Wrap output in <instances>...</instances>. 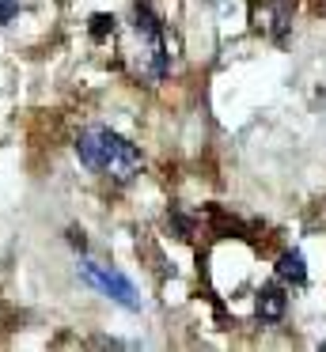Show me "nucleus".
Here are the masks:
<instances>
[{
	"label": "nucleus",
	"instance_id": "nucleus-1",
	"mask_svg": "<svg viewBox=\"0 0 326 352\" xmlns=\"http://www.w3.org/2000/svg\"><path fill=\"white\" fill-rule=\"evenodd\" d=\"M76 155H80V163L88 170H99V175L114 178V182H129L144 167V155L125 137H118L114 129H103V125L83 129L76 137Z\"/></svg>",
	"mask_w": 326,
	"mask_h": 352
},
{
	"label": "nucleus",
	"instance_id": "nucleus-8",
	"mask_svg": "<svg viewBox=\"0 0 326 352\" xmlns=\"http://www.w3.org/2000/svg\"><path fill=\"white\" fill-rule=\"evenodd\" d=\"M15 8H19L15 0H0V23H8V19L15 16Z\"/></svg>",
	"mask_w": 326,
	"mask_h": 352
},
{
	"label": "nucleus",
	"instance_id": "nucleus-5",
	"mask_svg": "<svg viewBox=\"0 0 326 352\" xmlns=\"http://www.w3.org/2000/svg\"><path fill=\"white\" fill-rule=\"evenodd\" d=\"M277 276H281V280H292V284H307V261H303V254H300V250L281 254Z\"/></svg>",
	"mask_w": 326,
	"mask_h": 352
},
{
	"label": "nucleus",
	"instance_id": "nucleus-2",
	"mask_svg": "<svg viewBox=\"0 0 326 352\" xmlns=\"http://www.w3.org/2000/svg\"><path fill=\"white\" fill-rule=\"evenodd\" d=\"M80 273H83V280H88L91 288H99L103 296H110L114 303L129 307V311H136V307H141V296H136L133 280H129V276H121L118 269L95 265V261H80Z\"/></svg>",
	"mask_w": 326,
	"mask_h": 352
},
{
	"label": "nucleus",
	"instance_id": "nucleus-4",
	"mask_svg": "<svg viewBox=\"0 0 326 352\" xmlns=\"http://www.w3.org/2000/svg\"><path fill=\"white\" fill-rule=\"evenodd\" d=\"M254 311H258V318H262V322H281V318H285V311H288L285 292L273 288V284H269V288H262V292H258Z\"/></svg>",
	"mask_w": 326,
	"mask_h": 352
},
{
	"label": "nucleus",
	"instance_id": "nucleus-7",
	"mask_svg": "<svg viewBox=\"0 0 326 352\" xmlns=\"http://www.w3.org/2000/svg\"><path fill=\"white\" fill-rule=\"evenodd\" d=\"M174 231H179V239H190V235H194V223H190L186 216L174 212Z\"/></svg>",
	"mask_w": 326,
	"mask_h": 352
},
{
	"label": "nucleus",
	"instance_id": "nucleus-3",
	"mask_svg": "<svg viewBox=\"0 0 326 352\" xmlns=\"http://www.w3.org/2000/svg\"><path fill=\"white\" fill-rule=\"evenodd\" d=\"M258 31H265L269 38H285L288 34V27H292V4L288 0H269L265 8H258Z\"/></svg>",
	"mask_w": 326,
	"mask_h": 352
},
{
	"label": "nucleus",
	"instance_id": "nucleus-6",
	"mask_svg": "<svg viewBox=\"0 0 326 352\" xmlns=\"http://www.w3.org/2000/svg\"><path fill=\"white\" fill-rule=\"evenodd\" d=\"M106 34H114V16H106V12L91 16V38H95V42H103Z\"/></svg>",
	"mask_w": 326,
	"mask_h": 352
}]
</instances>
